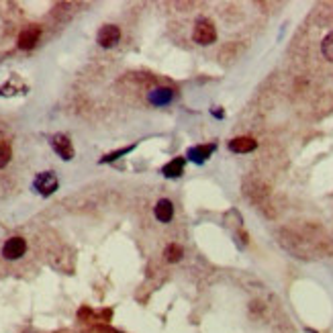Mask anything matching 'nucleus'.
<instances>
[{
    "mask_svg": "<svg viewBox=\"0 0 333 333\" xmlns=\"http://www.w3.org/2000/svg\"><path fill=\"white\" fill-rule=\"evenodd\" d=\"M192 39H194V43H198V45H211V43H215V39H217L215 25H213L211 21H207V19L196 21L194 31H192Z\"/></svg>",
    "mask_w": 333,
    "mask_h": 333,
    "instance_id": "f257e3e1",
    "label": "nucleus"
},
{
    "mask_svg": "<svg viewBox=\"0 0 333 333\" xmlns=\"http://www.w3.org/2000/svg\"><path fill=\"white\" fill-rule=\"evenodd\" d=\"M33 188L43 194V196H49V194H54L58 190V178L54 172H43L35 178V182H33Z\"/></svg>",
    "mask_w": 333,
    "mask_h": 333,
    "instance_id": "f03ea898",
    "label": "nucleus"
},
{
    "mask_svg": "<svg viewBox=\"0 0 333 333\" xmlns=\"http://www.w3.org/2000/svg\"><path fill=\"white\" fill-rule=\"evenodd\" d=\"M25 251H27V241L23 237H11L3 245V255L7 260H19Z\"/></svg>",
    "mask_w": 333,
    "mask_h": 333,
    "instance_id": "7ed1b4c3",
    "label": "nucleus"
},
{
    "mask_svg": "<svg viewBox=\"0 0 333 333\" xmlns=\"http://www.w3.org/2000/svg\"><path fill=\"white\" fill-rule=\"evenodd\" d=\"M41 37V27L37 25H29L27 29H23L19 35V47L21 49H33Z\"/></svg>",
    "mask_w": 333,
    "mask_h": 333,
    "instance_id": "20e7f679",
    "label": "nucleus"
},
{
    "mask_svg": "<svg viewBox=\"0 0 333 333\" xmlns=\"http://www.w3.org/2000/svg\"><path fill=\"white\" fill-rule=\"evenodd\" d=\"M96 39H98V45H102V47H113L115 43H119L121 31H119L117 25H105V27L98 31Z\"/></svg>",
    "mask_w": 333,
    "mask_h": 333,
    "instance_id": "39448f33",
    "label": "nucleus"
},
{
    "mask_svg": "<svg viewBox=\"0 0 333 333\" xmlns=\"http://www.w3.org/2000/svg\"><path fill=\"white\" fill-rule=\"evenodd\" d=\"M174 90L172 88H153V90H149V94H147V100L151 102L153 107H166V105H170V102L174 100Z\"/></svg>",
    "mask_w": 333,
    "mask_h": 333,
    "instance_id": "423d86ee",
    "label": "nucleus"
},
{
    "mask_svg": "<svg viewBox=\"0 0 333 333\" xmlns=\"http://www.w3.org/2000/svg\"><path fill=\"white\" fill-rule=\"evenodd\" d=\"M51 147L56 149V153H58L62 160H72V158H74L72 141H70L66 135H56L54 139H51Z\"/></svg>",
    "mask_w": 333,
    "mask_h": 333,
    "instance_id": "0eeeda50",
    "label": "nucleus"
},
{
    "mask_svg": "<svg viewBox=\"0 0 333 333\" xmlns=\"http://www.w3.org/2000/svg\"><path fill=\"white\" fill-rule=\"evenodd\" d=\"M255 147H258V141H255L253 137H235V139L229 141V149H231L233 153H249Z\"/></svg>",
    "mask_w": 333,
    "mask_h": 333,
    "instance_id": "6e6552de",
    "label": "nucleus"
},
{
    "mask_svg": "<svg viewBox=\"0 0 333 333\" xmlns=\"http://www.w3.org/2000/svg\"><path fill=\"white\" fill-rule=\"evenodd\" d=\"M215 145H196V147H190L188 153H186V158L194 164H202V162H207L209 156L213 153Z\"/></svg>",
    "mask_w": 333,
    "mask_h": 333,
    "instance_id": "1a4fd4ad",
    "label": "nucleus"
},
{
    "mask_svg": "<svg viewBox=\"0 0 333 333\" xmlns=\"http://www.w3.org/2000/svg\"><path fill=\"white\" fill-rule=\"evenodd\" d=\"M153 213H156V219H158L160 223H170L172 217H174V204H172L168 198H162V200H158Z\"/></svg>",
    "mask_w": 333,
    "mask_h": 333,
    "instance_id": "9d476101",
    "label": "nucleus"
},
{
    "mask_svg": "<svg viewBox=\"0 0 333 333\" xmlns=\"http://www.w3.org/2000/svg\"><path fill=\"white\" fill-rule=\"evenodd\" d=\"M162 172H164L166 178H178V176H182V172H184V160H182V158H176V160L168 162V164L162 168Z\"/></svg>",
    "mask_w": 333,
    "mask_h": 333,
    "instance_id": "9b49d317",
    "label": "nucleus"
},
{
    "mask_svg": "<svg viewBox=\"0 0 333 333\" xmlns=\"http://www.w3.org/2000/svg\"><path fill=\"white\" fill-rule=\"evenodd\" d=\"M164 255H166V260H168L170 264H176V262H180V260H182L184 251H182V247L178 245V243H170V245L166 247Z\"/></svg>",
    "mask_w": 333,
    "mask_h": 333,
    "instance_id": "f8f14e48",
    "label": "nucleus"
},
{
    "mask_svg": "<svg viewBox=\"0 0 333 333\" xmlns=\"http://www.w3.org/2000/svg\"><path fill=\"white\" fill-rule=\"evenodd\" d=\"M13 158V147L9 141H3L0 139V168H5Z\"/></svg>",
    "mask_w": 333,
    "mask_h": 333,
    "instance_id": "ddd939ff",
    "label": "nucleus"
},
{
    "mask_svg": "<svg viewBox=\"0 0 333 333\" xmlns=\"http://www.w3.org/2000/svg\"><path fill=\"white\" fill-rule=\"evenodd\" d=\"M321 54L325 56V60L333 62V31L325 35V39L321 43Z\"/></svg>",
    "mask_w": 333,
    "mask_h": 333,
    "instance_id": "4468645a",
    "label": "nucleus"
}]
</instances>
